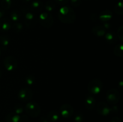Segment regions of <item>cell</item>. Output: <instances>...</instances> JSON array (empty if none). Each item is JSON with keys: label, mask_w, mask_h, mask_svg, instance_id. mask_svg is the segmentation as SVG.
Segmentation results:
<instances>
[{"label": "cell", "mask_w": 123, "mask_h": 122, "mask_svg": "<svg viewBox=\"0 0 123 122\" xmlns=\"http://www.w3.org/2000/svg\"><path fill=\"white\" fill-rule=\"evenodd\" d=\"M57 15L59 20L64 23L72 24L76 20V14L74 10L69 6H62L59 9Z\"/></svg>", "instance_id": "6da1fadb"}, {"label": "cell", "mask_w": 123, "mask_h": 122, "mask_svg": "<svg viewBox=\"0 0 123 122\" xmlns=\"http://www.w3.org/2000/svg\"><path fill=\"white\" fill-rule=\"evenodd\" d=\"M21 13L22 17H24V22L26 26L28 28H34L37 23V17L34 12L28 7L22 8Z\"/></svg>", "instance_id": "7a4b0ae2"}, {"label": "cell", "mask_w": 123, "mask_h": 122, "mask_svg": "<svg viewBox=\"0 0 123 122\" xmlns=\"http://www.w3.org/2000/svg\"><path fill=\"white\" fill-rule=\"evenodd\" d=\"M25 110L28 115L32 117H36L40 114L41 108L38 103L34 101H31L25 105Z\"/></svg>", "instance_id": "3957f363"}, {"label": "cell", "mask_w": 123, "mask_h": 122, "mask_svg": "<svg viewBox=\"0 0 123 122\" xmlns=\"http://www.w3.org/2000/svg\"><path fill=\"white\" fill-rule=\"evenodd\" d=\"M38 20L42 26L46 28H49L52 27L54 22L52 15L50 13L47 11H43L39 14Z\"/></svg>", "instance_id": "277c9868"}, {"label": "cell", "mask_w": 123, "mask_h": 122, "mask_svg": "<svg viewBox=\"0 0 123 122\" xmlns=\"http://www.w3.org/2000/svg\"><path fill=\"white\" fill-rule=\"evenodd\" d=\"M87 89L91 94H98L103 89V83L99 79H93L89 82Z\"/></svg>", "instance_id": "5b68a950"}, {"label": "cell", "mask_w": 123, "mask_h": 122, "mask_svg": "<svg viewBox=\"0 0 123 122\" xmlns=\"http://www.w3.org/2000/svg\"><path fill=\"white\" fill-rule=\"evenodd\" d=\"M121 96L118 90L115 89H111L108 90L106 94V99L110 104H117L120 100Z\"/></svg>", "instance_id": "8992f818"}, {"label": "cell", "mask_w": 123, "mask_h": 122, "mask_svg": "<svg viewBox=\"0 0 123 122\" xmlns=\"http://www.w3.org/2000/svg\"><path fill=\"white\" fill-rule=\"evenodd\" d=\"M3 64L6 70L8 71H13L16 69L18 67V61L14 56H6L3 60Z\"/></svg>", "instance_id": "52a82bcc"}, {"label": "cell", "mask_w": 123, "mask_h": 122, "mask_svg": "<svg viewBox=\"0 0 123 122\" xmlns=\"http://www.w3.org/2000/svg\"><path fill=\"white\" fill-rule=\"evenodd\" d=\"M33 96V92L30 89L22 88L19 90L18 93V97L20 100L23 102H26L30 100Z\"/></svg>", "instance_id": "ba28073f"}, {"label": "cell", "mask_w": 123, "mask_h": 122, "mask_svg": "<svg viewBox=\"0 0 123 122\" xmlns=\"http://www.w3.org/2000/svg\"><path fill=\"white\" fill-rule=\"evenodd\" d=\"M60 114L64 118H69L71 116H72L74 110H73V106L70 104H63L61 105L60 107Z\"/></svg>", "instance_id": "9c48e42d"}, {"label": "cell", "mask_w": 123, "mask_h": 122, "mask_svg": "<svg viewBox=\"0 0 123 122\" xmlns=\"http://www.w3.org/2000/svg\"><path fill=\"white\" fill-rule=\"evenodd\" d=\"M97 111L102 116H106L110 114L111 108L105 102L100 101L97 105Z\"/></svg>", "instance_id": "30bf717a"}, {"label": "cell", "mask_w": 123, "mask_h": 122, "mask_svg": "<svg viewBox=\"0 0 123 122\" xmlns=\"http://www.w3.org/2000/svg\"><path fill=\"white\" fill-rule=\"evenodd\" d=\"M12 23L10 19L2 18L0 19V31L7 32L12 28Z\"/></svg>", "instance_id": "8fae6325"}, {"label": "cell", "mask_w": 123, "mask_h": 122, "mask_svg": "<svg viewBox=\"0 0 123 122\" xmlns=\"http://www.w3.org/2000/svg\"><path fill=\"white\" fill-rule=\"evenodd\" d=\"M85 106L88 110H92L96 106V100L92 94H88L85 99Z\"/></svg>", "instance_id": "7c38bea8"}, {"label": "cell", "mask_w": 123, "mask_h": 122, "mask_svg": "<svg viewBox=\"0 0 123 122\" xmlns=\"http://www.w3.org/2000/svg\"><path fill=\"white\" fill-rule=\"evenodd\" d=\"M113 14L111 11L109 10H105L99 14V19L103 23L108 22V21L112 18Z\"/></svg>", "instance_id": "4fadbf2b"}, {"label": "cell", "mask_w": 123, "mask_h": 122, "mask_svg": "<svg viewBox=\"0 0 123 122\" xmlns=\"http://www.w3.org/2000/svg\"><path fill=\"white\" fill-rule=\"evenodd\" d=\"M92 33L98 37H102L105 36L106 33V29L103 25H97L94 26L92 29Z\"/></svg>", "instance_id": "5bb4252c"}, {"label": "cell", "mask_w": 123, "mask_h": 122, "mask_svg": "<svg viewBox=\"0 0 123 122\" xmlns=\"http://www.w3.org/2000/svg\"><path fill=\"white\" fill-rule=\"evenodd\" d=\"M6 122H22L21 117L19 115L14 113V112H11L8 114L6 117Z\"/></svg>", "instance_id": "9a60e30c"}, {"label": "cell", "mask_w": 123, "mask_h": 122, "mask_svg": "<svg viewBox=\"0 0 123 122\" xmlns=\"http://www.w3.org/2000/svg\"><path fill=\"white\" fill-rule=\"evenodd\" d=\"M22 17V15L21 11L18 9L13 10L11 12L10 16V20L12 21V22H13V23L19 22V20H20Z\"/></svg>", "instance_id": "2e32d148"}, {"label": "cell", "mask_w": 123, "mask_h": 122, "mask_svg": "<svg viewBox=\"0 0 123 122\" xmlns=\"http://www.w3.org/2000/svg\"><path fill=\"white\" fill-rule=\"evenodd\" d=\"M43 7V4L40 0H35L31 2V9L34 12L40 11Z\"/></svg>", "instance_id": "e0dca14e"}, {"label": "cell", "mask_w": 123, "mask_h": 122, "mask_svg": "<svg viewBox=\"0 0 123 122\" xmlns=\"http://www.w3.org/2000/svg\"><path fill=\"white\" fill-rule=\"evenodd\" d=\"M60 118V114L55 110H52L46 116V119L49 122H55L58 121Z\"/></svg>", "instance_id": "ac0fdd59"}, {"label": "cell", "mask_w": 123, "mask_h": 122, "mask_svg": "<svg viewBox=\"0 0 123 122\" xmlns=\"http://www.w3.org/2000/svg\"><path fill=\"white\" fill-rule=\"evenodd\" d=\"M105 38L106 41L109 44H114L117 40V37L116 35L113 32H108L105 35Z\"/></svg>", "instance_id": "d6986e66"}, {"label": "cell", "mask_w": 123, "mask_h": 122, "mask_svg": "<svg viewBox=\"0 0 123 122\" xmlns=\"http://www.w3.org/2000/svg\"><path fill=\"white\" fill-rule=\"evenodd\" d=\"M43 6L44 7V9L46 10V11L50 13V12L53 11L55 9V8H56V3L54 1L48 0L46 2L45 4Z\"/></svg>", "instance_id": "ffe728a7"}, {"label": "cell", "mask_w": 123, "mask_h": 122, "mask_svg": "<svg viewBox=\"0 0 123 122\" xmlns=\"http://www.w3.org/2000/svg\"><path fill=\"white\" fill-rule=\"evenodd\" d=\"M10 42L9 37L7 35H2L0 37V44L3 48H7Z\"/></svg>", "instance_id": "44dd1931"}, {"label": "cell", "mask_w": 123, "mask_h": 122, "mask_svg": "<svg viewBox=\"0 0 123 122\" xmlns=\"http://www.w3.org/2000/svg\"><path fill=\"white\" fill-rule=\"evenodd\" d=\"M12 28L15 32L19 33L24 29V26L22 23L17 22H14L12 23Z\"/></svg>", "instance_id": "7402d4cb"}, {"label": "cell", "mask_w": 123, "mask_h": 122, "mask_svg": "<svg viewBox=\"0 0 123 122\" xmlns=\"http://www.w3.org/2000/svg\"><path fill=\"white\" fill-rule=\"evenodd\" d=\"M123 45L122 44H119L115 47L114 49V52L117 56H118V57H123Z\"/></svg>", "instance_id": "603a6c76"}, {"label": "cell", "mask_w": 123, "mask_h": 122, "mask_svg": "<svg viewBox=\"0 0 123 122\" xmlns=\"http://www.w3.org/2000/svg\"><path fill=\"white\" fill-rule=\"evenodd\" d=\"M12 5V0H1V8L3 10H8L10 8Z\"/></svg>", "instance_id": "cb8c5ba5"}, {"label": "cell", "mask_w": 123, "mask_h": 122, "mask_svg": "<svg viewBox=\"0 0 123 122\" xmlns=\"http://www.w3.org/2000/svg\"><path fill=\"white\" fill-rule=\"evenodd\" d=\"M114 11L117 14L121 15L123 13V4L122 1H120L115 5Z\"/></svg>", "instance_id": "d4e9b609"}, {"label": "cell", "mask_w": 123, "mask_h": 122, "mask_svg": "<svg viewBox=\"0 0 123 122\" xmlns=\"http://www.w3.org/2000/svg\"><path fill=\"white\" fill-rule=\"evenodd\" d=\"M25 82L28 86H32L36 82V79L32 75H29L26 77Z\"/></svg>", "instance_id": "484cf974"}, {"label": "cell", "mask_w": 123, "mask_h": 122, "mask_svg": "<svg viewBox=\"0 0 123 122\" xmlns=\"http://www.w3.org/2000/svg\"><path fill=\"white\" fill-rule=\"evenodd\" d=\"M24 106L21 104H16L14 107V113L17 114L18 115L20 114L24 111Z\"/></svg>", "instance_id": "4316f807"}, {"label": "cell", "mask_w": 123, "mask_h": 122, "mask_svg": "<svg viewBox=\"0 0 123 122\" xmlns=\"http://www.w3.org/2000/svg\"><path fill=\"white\" fill-rule=\"evenodd\" d=\"M84 120V116L80 112H78L75 115L74 117V122H82Z\"/></svg>", "instance_id": "83f0119b"}, {"label": "cell", "mask_w": 123, "mask_h": 122, "mask_svg": "<svg viewBox=\"0 0 123 122\" xmlns=\"http://www.w3.org/2000/svg\"><path fill=\"white\" fill-rule=\"evenodd\" d=\"M118 37L120 39L121 41H123V26L121 25L118 29Z\"/></svg>", "instance_id": "f1b7e54d"}, {"label": "cell", "mask_w": 123, "mask_h": 122, "mask_svg": "<svg viewBox=\"0 0 123 122\" xmlns=\"http://www.w3.org/2000/svg\"><path fill=\"white\" fill-rule=\"evenodd\" d=\"M81 0H70L71 5L73 7H77L81 4Z\"/></svg>", "instance_id": "f546056e"}, {"label": "cell", "mask_w": 123, "mask_h": 122, "mask_svg": "<svg viewBox=\"0 0 123 122\" xmlns=\"http://www.w3.org/2000/svg\"><path fill=\"white\" fill-rule=\"evenodd\" d=\"M55 2L58 5L64 6H66V4H67L69 1V0H54Z\"/></svg>", "instance_id": "4dcf8cb0"}, {"label": "cell", "mask_w": 123, "mask_h": 122, "mask_svg": "<svg viewBox=\"0 0 123 122\" xmlns=\"http://www.w3.org/2000/svg\"><path fill=\"white\" fill-rule=\"evenodd\" d=\"M111 122H122L121 120L118 117H114L111 120Z\"/></svg>", "instance_id": "1f68e13d"}, {"label": "cell", "mask_w": 123, "mask_h": 122, "mask_svg": "<svg viewBox=\"0 0 123 122\" xmlns=\"http://www.w3.org/2000/svg\"><path fill=\"white\" fill-rule=\"evenodd\" d=\"M21 119H22V122L23 121V122H28V118L27 116L26 115H24L22 117H21Z\"/></svg>", "instance_id": "d6a6232c"}, {"label": "cell", "mask_w": 123, "mask_h": 122, "mask_svg": "<svg viewBox=\"0 0 123 122\" xmlns=\"http://www.w3.org/2000/svg\"><path fill=\"white\" fill-rule=\"evenodd\" d=\"M4 15V11L2 8H0V19H2Z\"/></svg>", "instance_id": "836d02e7"}, {"label": "cell", "mask_w": 123, "mask_h": 122, "mask_svg": "<svg viewBox=\"0 0 123 122\" xmlns=\"http://www.w3.org/2000/svg\"><path fill=\"white\" fill-rule=\"evenodd\" d=\"M41 121H42V122H49V121L46 119V118H44V117L42 118Z\"/></svg>", "instance_id": "e575fe53"}, {"label": "cell", "mask_w": 123, "mask_h": 122, "mask_svg": "<svg viewBox=\"0 0 123 122\" xmlns=\"http://www.w3.org/2000/svg\"><path fill=\"white\" fill-rule=\"evenodd\" d=\"M23 1H24V2H31V0H23Z\"/></svg>", "instance_id": "d590c367"}, {"label": "cell", "mask_w": 123, "mask_h": 122, "mask_svg": "<svg viewBox=\"0 0 123 122\" xmlns=\"http://www.w3.org/2000/svg\"><path fill=\"white\" fill-rule=\"evenodd\" d=\"M1 76H2V71H1V70L0 69V78L1 77Z\"/></svg>", "instance_id": "8d00e7d4"}, {"label": "cell", "mask_w": 123, "mask_h": 122, "mask_svg": "<svg viewBox=\"0 0 123 122\" xmlns=\"http://www.w3.org/2000/svg\"><path fill=\"white\" fill-rule=\"evenodd\" d=\"M1 48H0V55H1Z\"/></svg>", "instance_id": "74e56055"}, {"label": "cell", "mask_w": 123, "mask_h": 122, "mask_svg": "<svg viewBox=\"0 0 123 122\" xmlns=\"http://www.w3.org/2000/svg\"><path fill=\"white\" fill-rule=\"evenodd\" d=\"M0 122H1V121H0Z\"/></svg>", "instance_id": "f35d334b"}]
</instances>
